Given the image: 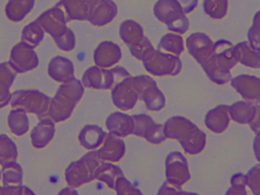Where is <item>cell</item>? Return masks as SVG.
<instances>
[{
    "label": "cell",
    "mask_w": 260,
    "mask_h": 195,
    "mask_svg": "<svg viewBox=\"0 0 260 195\" xmlns=\"http://www.w3.org/2000/svg\"><path fill=\"white\" fill-rule=\"evenodd\" d=\"M138 99V93L134 87L131 75L117 82L112 89V100L114 105L123 110L127 111L134 107Z\"/></svg>",
    "instance_id": "cell-11"
},
{
    "label": "cell",
    "mask_w": 260,
    "mask_h": 195,
    "mask_svg": "<svg viewBox=\"0 0 260 195\" xmlns=\"http://www.w3.org/2000/svg\"><path fill=\"white\" fill-rule=\"evenodd\" d=\"M164 134L166 138L179 140L185 151L190 154L200 152L204 148L206 141L204 132L190 120L180 116L171 117L166 121Z\"/></svg>",
    "instance_id": "cell-2"
},
{
    "label": "cell",
    "mask_w": 260,
    "mask_h": 195,
    "mask_svg": "<svg viewBox=\"0 0 260 195\" xmlns=\"http://www.w3.org/2000/svg\"><path fill=\"white\" fill-rule=\"evenodd\" d=\"M203 8L211 18L219 19L224 17L228 11V0H204Z\"/></svg>",
    "instance_id": "cell-36"
},
{
    "label": "cell",
    "mask_w": 260,
    "mask_h": 195,
    "mask_svg": "<svg viewBox=\"0 0 260 195\" xmlns=\"http://www.w3.org/2000/svg\"><path fill=\"white\" fill-rule=\"evenodd\" d=\"M120 37L130 47L143 37V28L134 20H124L120 25Z\"/></svg>",
    "instance_id": "cell-31"
},
{
    "label": "cell",
    "mask_w": 260,
    "mask_h": 195,
    "mask_svg": "<svg viewBox=\"0 0 260 195\" xmlns=\"http://www.w3.org/2000/svg\"><path fill=\"white\" fill-rule=\"evenodd\" d=\"M17 146L6 134H0V167L6 166L17 158Z\"/></svg>",
    "instance_id": "cell-32"
},
{
    "label": "cell",
    "mask_w": 260,
    "mask_h": 195,
    "mask_svg": "<svg viewBox=\"0 0 260 195\" xmlns=\"http://www.w3.org/2000/svg\"><path fill=\"white\" fill-rule=\"evenodd\" d=\"M205 126L214 133L223 132L230 122L229 106L219 105L206 113Z\"/></svg>",
    "instance_id": "cell-22"
},
{
    "label": "cell",
    "mask_w": 260,
    "mask_h": 195,
    "mask_svg": "<svg viewBox=\"0 0 260 195\" xmlns=\"http://www.w3.org/2000/svg\"><path fill=\"white\" fill-rule=\"evenodd\" d=\"M118 12L117 5L112 0H100L93 7L88 21L95 26H102L111 22Z\"/></svg>",
    "instance_id": "cell-21"
},
{
    "label": "cell",
    "mask_w": 260,
    "mask_h": 195,
    "mask_svg": "<svg viewBox=\"0 0 260 195\" xmlns=\"http://www.w3.org/2000/svg\"><path fill=\"white\" fill-rule=\"evenodd\" d=\"M55 135V122L49 117L40 119V122L30 132L31 144L36 148L47 146Z\"/></svg>",
    "instance_id": "cell-19"
},
{
    "label": "cell",
    "mask_w": 260,
    "mask_h": 195,
    "mask_svg": "<svg viewBox=\"0 0 260 195\" xmlns=\"http://www.w3.org/2000/svg\"><path fill=\"white\" fill-rule=\"evenodd\" d=\"M44 35H45L44 29L36 20H34L22 28L21 41L26 43L30 47L36 48L44 39Z\"/></svg>",
    "instance_id": "cell-33"
},
{
    "label": "cell",
    "mask_w": 260,
    "mask_h": 195,
    "mask_svg": "<svg viewBox=\"0 0 260 195\" xmlns=\"http://www.w3.org/2000/svg\"><path fill=\"white\" fill-rule=\"evenodd\" d=\"M16 74L8 62L0 63V108H4L10 103V87Z\"/></svg>",
    "instance_id": "cell-25"
},
{
    "label": "cell",
    "mask_w": 260,
    "mask_h": 195,
    "mask_svg": "<svg viewBox=\"0 0 260 195\" xmlns=\"http://www.w3.org/2000/svg\"><path fill=\"white\" fill-rule=\"evenodd\" d=\"M256 113V106L245 102H236L229 107V114L234 121L241 124L251 123Z\"/></svg>",
    "instance_id": "cell-30"
},
{
    "label": "cell",
    "mask_w": 260,
    "mask_h": 195,
    "mask_svg": "<svg viewBox=\"0 0 260 195\" xmlns=\"http://www.w3.org/2000/svg\"><path fill=\"white\" fill-rule=\"evenodd\" d=\"M231 84L245 100L260 103V78L242 74L233 78Z\"/></svg>",
    "instance_id": "cell-15"
},
{
    "label": "cell",
    "mask_w": 260,
    "mask_h": 195,
    "mask_svg": "<svg viewBox=\"0 0 260 195\" xmlns=\"http://www.w3.org/2000/svg\"><path fill=\"white\" fill-rule=\"evenodd\" d=\"M166 177L168 183L180 187L190 179L188 164L179 151H172L166 158Z\"/></svg>",
    "instance_id": "cell-10"
},
{
    "label": "cell",
    "mask_w": 260,
    "mask_h": 195,
    "mask_svg": "<svg viewBox=\"0 0 260 195\" xmlns=\"http://www.w3.org/2000/svg\"><path fill=\"white\" fill-rule=\"evenodd\" d=\"M34 49L22 41L13 46L8 63L16 73H23L37 68L39 58Z\"/></svg>",
    "instance_id": "cell-8"
},
{
    "label": "cell",
    "mask_w": 260,
    "mask_h": 195,
    "mask_svg": "<svg viewBox=\"0 0 260 195\" xmlns=\"http://www.w3.org/2000/svg\"><path fill=\"white\" fill-rule=\"evenodd\" d=\"M233 49L234 46L226 40L213 44L211 56L201 65L213 82L224 84L231 79L230 69L237 63Z\"/></svg>",
    "instance_id": "cell-3"
},
{
    "label": "cell",
    "mask_w": 260,
    "mask_h": 195,
    "mask_svg": "<svg viewBox=\"0 0 260 195\" xmlns=\"http://www.w3.org/2000/svg\"><path fill=\"white\" fill-rule=\"evenodd\" d=\"M7 123L10 131L16 136L25 134L29 129L27 113L21 109H12L8 115Z\"/></svg>",
    "instance_id": "cell-28"
},
{
    "label": "cell",
    "mask_w": 260,
    "mask_h": 195,
    "mask_svg": "<svg viewBox=\"0 0 260 195\" xmlns=\"http://www.w3.org/2000/svg\"><path fill=\"white\" fill-rule=\"evenodd\" d=\"M253 149L256 159L260 162V131L256 132V136L253 142Z\"/></svg>",
    "instance_id": "cell-44"
},
{
    "label": "cell",
    "mask_w": 260,
    "mask_h": 195,
    "mask_svg": "<svg viewBox=\"0 0 260 195\" xmlns=\"http://www.w3.org/2000/svg\"><path fill=\"white\" fill-rule=\"evenodd\" d=\"M100 0H59V6L65 13L68 21L87 20L93 7Z\"/></svg>",
    "instance_id": "cell-13"
},
{
    "label": "cell",
    "mask_w": 260,
    "mask_h": 195,
    "mask_svg": "<svg viewBox=\"0 0 260 195\" xmlns=\"http://www.w3.org/2000/svg\"><path fill=\"white\" fill-rule=\"evenodd\" d=\"M57 47L65 52H69L75 47V35L71 28H67V30L58 39L54 40Z\"/></svg>",
    "instance_id": "cell-38"
},
{
    "label": "cell",
    "mask_w": 260,
    "mask_h": 195,
    "mask_svg": "<svg viewBox=\"0 0 260 195\" xmlns=\"http://www.w3.org/2000/svg\"><path fill=\"white\" fill-rule=\"evenodd\" d=\"M58 194H59V195H73V194H74V195H77L78 192L76 191L75 188L68 186V187H65V188H63L62 190H60Z\"/></svg>",
    "instance_id": "cell-45"
},
{
    "label": "cell",
    "mask_w": 260,
    "mask_h": 195,
    "mask_svg": "<svg viewBox=\"0 0 260 195\" xmlns=\"http://www.w3.org/2000/svg\"><path fill=\"white\" fill-rule=\"evenodd\" d=\"M51 98L38 89H18L11 92L10 106L35 114L39 119L47 117Z\"/></svg>",
    "instance_id": "cell-5"
},
{
    "label": "cell",
    "mask_w": 260,
    "mask_h": 195,
    "mask_svg": "<svg viewBox=\"0 0 260 195\" xmlns=\"http://www.w3.org/2000/svg\"><path fill=\"white\" fill-rule=\"evenodd\" d=\"M250 46L260 50V10L255 14L253 24L248 31Z\"/></svg>",
    "instance_id": "cell-37"
},
{
    "label": "cell",
    "mask_w": 260,
    "mask_h": 195,
    "mask_svg": "<svg viewBox=\"0 0 260 195\" xmlns=\"http://www.w3.org/2000/svg\"><path fill=\"white\" fill-rule=\"evenodd\" d=\"M246 183L254 194H260V164L253 167L246 175Z\"/></svg>",
    "instance_id": "cell-39"
},
{
    "label": "cell",
    "mask_w": 260,
    "mask_h": 195,
    "mask_svg": "<svg viewBox=\"0 0 260 195\" xmlns=\"http://www.w3.org/2000/svg\"><path fill=\"white\" fill-rule=\"evenodd\" d=\"M48 74L55 81L65 82L74 77V65L68 58L55 56L48 64Z\"/></svg>",
    "instance_id": "cell-18"
},
{
    "label": "cell",
    "mask_w": 260,
    "mask_h": 195,
    "mask_svg": "<svg viewBox=\"0 0 260 195\" xmlns=\"http://www.w3.org/2000/svg\"><path fill=\"white\" fill-rule=\"evenodd\" d=\"M1 176H2V172H1V168H0V181H1Z\"/></svg>",
    "instance_id": "cell-46"
},
{
    "label": "cell",
    "mask_w": 260,
    "mask_h": 195,
    "mask_svg": "<svg viewBox=\"0 0 260 195\" xmlns=\"http://www.w3.org/2000/svg\"><path fill=\"white\" fill-rule=\"evenodd\" d=\"M106 134L103 128L98 125H85L78 134V140L81 146L93 150L102 145Z\"/></svg>",
    "instance_id": "cell-23"
},
{
    "label": "cell",
    "mask_w": 260,
    "mask_h": 195,
    "mask_svg": "<svg viewBox=\"0 0 260 195\" xmlns=\"http://www.w3.org/2000/svg\"><path fill=\"white\" fill-rule=\"evenodd\" d=\"M185 13L191 12L197 5V0H178Z\"/></svg>",
    "instance_id": "cell-42"
},
{
    "label": "cell",
    "mask_w": 260,
    "mask_h": 195,
    "mask_svg": "<svg viewBox=\"0 0 260 195\" xmlns=\"http://www.w3.org/2000/svg\"><path fill=\"white\" fill-rule=\"evenodd\" d=\"M142 61L145 69L156 76L177 75L182 67L181 60L178 56L162 53L154 49H152Z\"/></svg>",
    "instance_id": "cell-7"
},
{
    "label": "cell",
    "mask_w": 260,
    "mask_h": 195,
    "mask_svg": "<svg viewBox=\"0 0 260 195\" xmlns=\"http://www.w3.org/2000/svg\"><path fill=\"white\" fill-rule=\"evenodd\" d=\"M189 53L201 65L211 56L213 43L210 38L202 32H194L186 40Z\"/></svg>",
    "instance_id": "cell-14"
},
{
    "label": "cell",
    "mask_w": 260,
    "mask_h": 195,
    "mask_svg": "<svg viewBox=\"0 0 260 195\" xmlns=\"http://www.w3.org/2000/svg\"><path fill=\"white\" fill-rule=\"evenodd\" d=\"M36 21L45 32H48L54 40L60 38L68 28L67 18L64 11L57 5L44 11Z\"/></svg>",
    "instance_id": "cell-9"
},
{
    "label": "cell",
    "mask_w": 260,
    "mask_h": 195,
    "mask_svg": "<svg viewBox=\"0 0 260 195\" xmlns=\"http://www.w3.org/2000/svg\"><path fill=\"white\" fill-rule=\"evenodd\" d=\"M1 181L3 185H21L22 184V168L16 161L1 167Z\"/></svg>",
    "instance_id": "cell-34"
},
{
    "label": "cell",
    "mask_w": 260,
    "mask_h": 195,
    "mask_svg": "<svg viewBox=\"0 0 260 195\" xmlns=\"http://www.w3.org/2000/svg\"><path fill=\"white\" fill-rule=\"evenodd\" d=\"M234 56L237 62L252 68H260V50L250 46L247 42H242L234 46Z\"/></svg>",
    "instance_id": "cell-24"
},
{
    "label": "cell",
    "mask_w": 260,
    "mask_h": 195,
    "mask_svg": "<svg viewBox=\"0 0 260 195\" xmlns=\"http://www.w3.org/2000/svg\"><path fill=\"white\" fill-rule=\"evenodd\" d=\"M158 50H165L171 52L175 55H180L184 50L183 39L175 34H167L161 39L157 45Z\"/></svg>",
    "instance_id": "cell-35"
},
{
    "label": "cell",
    "mask_w": 260,
    "mask_h": 195,
    "mask_svg": "<svg viewBox=\"0 0 260 195\" xmlns=\"http://www.w3.org/2000/svg\"><path fill=\"white\" fill-rule=\"evenodd\" d=\"M139 99H141L146 108L150 111H159L165 107L166 100L162 92L156 86L155 81L147 85L139 94Z\"/></svg>",
    "instance_id": "cell-27"
},
{
    "label": "cell",
    "mask_w": 260,
    "mask_h": 195,
    "mask_svg": "<svg viewBox=\"0 0 260 195\" xmlns=\"http://www.w3.org/2000/svg\"><path fill=\"white\" fill-rule=\"evenodd\" d=\"M153 12L170 30L184 34L188 29V18L178 0H157L153 6Z\"/></svg>",
    "instance_id": "cell-6"
},
{
    "label": "cell",
    "mask_w": 260,
    "mask_h": 195,
    "mask_svg": "<svg viewBox=\"0 0 260 195\" xmlns=\"http://www.w3.org/2000/svg\"><path fill=\"white\" fill-rule=\"evenodd\" d=\"M36 0H8L5 5V14L13 22L21 21L34 8Z\"/></svg>",
    "instance_id": "cell-26"
},
{
    "label": "cell",
    "mask_w": 260,
    "mask_h": 195,
    "mask_svg": "<svg viewBox=\"0 0 260 195\" xmlns=\"http://www.w3.org/2000/svg\"><path fill=\"white\" fill-rule=\"evenodd\" d=\"M81 82L84 87L109 89L116 83V80L112 69H106L94 65L84 71Z\"/></svg>",
    "instance_id": "cell-12"
},
{
    "label": "cell",
    "mask_w": 260,
    "mask_h": 195,
    "mask_svg": "<svg viewBox=\"0 0 260 195\" xmlns=\"http://www.w3.org/2000/svg\"><path fill=\"white\" fill-rule=\"evenodd\" d=\"M103 160L96 150H89L81 158L72 161L65 170V180L68 186L77 188L94 179V172Z\"/></svg>",
    "instance_id": "cell-4"
},
{
    "label": "cell",
    "mask_w": 260,
    "mask_h": 195,
    "mask_svg": "<svg viewBox=\"0 0 260 195\" xmlns=\"http://www.w3.org/2000/svg\"><path fill=\"white\" fill-rule=\"evenodd\" d=\"M250 124H251V128L255 133L260 131V106H256V113H255L254 119Z\"/></svg>",
    "instance_id": "cell-43"
},
{
    "label": "cell",
    "mask_w": 260,
    "mask_h": 195,
    "mask_svg": "<svg viewBox=\"0 0 260 195\" xmlns=\"http://www.w3.org/2000/svg\"><path fill=\"white\" fill-rule=\"evenodd\" d=\"M122 57L120 47L110 41H104L95 48L93 53V61L96 66L108 68L120 61Z\"/></svg>",
    "instance_id": "cell-17"
},
{
    "label": "cell",
    "mask_w": 260,
    "mask_h": 195,
    "mask_svg": "<svg viewBox=\"0 0 260 195\" xmlns=\"http://www.w3.org/2000/svg\"><path fill=\"white\" fill-rule=\"evenodd\" d=\"M106 126L109 132L119 137H125L133 134L134 121L132 116L121 112H114L108 116L106 120Z\"/></svg>",
    "instance_id": "cell-20"
},
{
    "label": "cell",
    "mask_w": 260,
    "mask_h": 195,
    "mask_svg": "<svg viewBox=\"0 0 260 195\" xmlns=\"http://www.w3.org/2000/svg\"><path fill=\"white\" fill-rule=\"evenodd\" d=\"M83 93L84 86L79 79L73 77L70 80L62 82L55 95L51 98L47 117L55 123L68 119Z\"/></svg>",
    "instance_id": "cell-1"
},
{
    "label": "cell",
    "mask_w": 260,
    "mask_h": 195,
    "mask_svg": "<svg viewBox=\"0 0 260 195\" xmlns=\"http://www.w3.org/2000/svg\"><path fill=\"white\" fill-rule=\"evenodd\" d=\"M120 176H123L122 170L111 161L106 162L105 160L100 164L94 172V179L106 183L111 189L115 188L116 179Z\"/></svg>",
    "instance_id": "cell-29"
},
{
    "label": "cell",
    "mask_w": 260,
    "mask_h": 195,
    "mask_svg": "<svg viewBox=\"0 0 260 195\" xmlns=\"http://www.w3.org/2000/svg\"><path fill=\"white\" fill-rule=\"evenodd\" d=\"M96 152L102 160L116 162L120 160L125 153V143L121 137L109 132L106 134L104 142Z\"/></svg>",
    "instance_id": "cell-16"
},
{
    "label": "cell",
    "mask_w": 260,
    "mask_h": 195,
    "mask_svg": "<svg viewBox=\"0 0 260 195\" xmlns=\"http://www.w3.org/2000/svg\"><path fill=\"white\" fill-rule=\"evenodd\" d=\"M116 192L118 194H129V193H137V194H141V192L137 189L134 188V186H132V184L123 176H120L116 179L115 182V188Z\"/></svg>",
    "instance_id": "cell-41"
},
{
    "label": "cell",
    "mask_w": 260,
    "mask_h": 195,
    "mask_svg": "<svg viewBox=\"0 0 260 195\" xmlns=\"http://www.w3.org/2000/svg\"><path fill=\"white\" fill-rule=\"evenodd\" d=\"M34 195L35 193L26 186L21 185H3L0 186V195Z\"/></svg>",
    "instance_id": "cell-40"
}]
</instances>
